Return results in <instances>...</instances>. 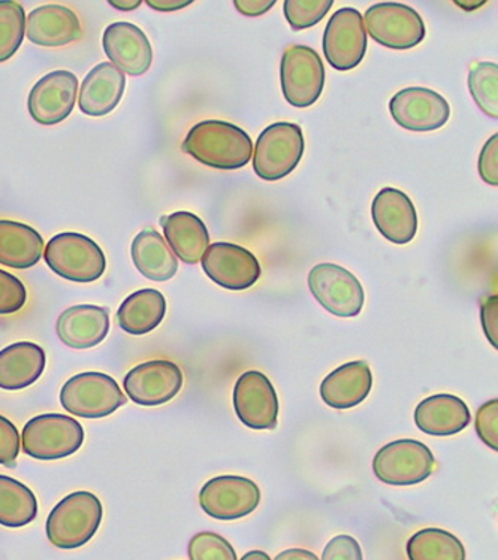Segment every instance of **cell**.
Masks as SVG:
<instances>
[{
    "instance_id": "6da1fadb",
    "label": "cell",
    "mask_w": 498,
    "mask_h": 560,
    "mask_svg": "<svg viewBox=\"0 0 498 560\" xmlns=\"http://www.w3.org/2000/svg\"><path fill=\"white\" fill-rule=\"evenodd\" d=\"M182 149L202 165L235 171L251 162L253 142L243 129L232 122L206 120L189 130Z\"/></svg>"
},
{
    "instance_id": "7a4b0ae2",
    "label": "cell",
    "mask_w": 498,
    "mask_h": 560,
    "mask_svg": "<svg viewBox=\"0 0 498 560\" xmlns=\"http://www.w3.org/2000/svg\"><path fill=\"white\" fill-rule=\"evenodd\" d=\"M104 516L102 502L92 492H73L53 509L47 518V537L57 549L73 550L95 537Z\"/></svg>"
},
{
    "instance_id": "3957f363",
    "label": "cell",
    "mask_w": 498,
    "mask_h": 560,
    "mask_svg": "<svg viewBox=\"0 0 498 560\" xmlns=\"http://www.w3.org/2000/svg\"><path fill=\"white\" fill-rule=\"evenodd\" d=\"M44 259L53 272L73 283H93L107 269V259L100 245L76 232L53 236L45 247Z\"/></svg>"
},
{
    "instance_id": "277c9868",
    "label": "cell",
    "mask_w": 498,
    "mask_h": 560,
    "mask_svg": "<svg viewBox=\"0 0 498 560\" xmlns=\"http://www.w3.org/2000/svg\"><path fill=\"white\" fill-rule=\"evenodd\" d=\"M128 402L116 380L102 372H81L63 384L60 404L81 419H104Z\"/></svg>"
},
{
    "instance_id": "5b68a950",
    "label": "cell",
    "mask_w": 498,
    "mask_h": 560,
    "mask_svg": "<svg viewBox=\"0 0 498 560\" xmlns=\"http://www.w3.org/2000/svg\"><path fill=\"white\" fill-rule=\"evenodd\" d=\"M304 149L301 126L296 122H275L256 141L253 171L264 182H279L300 165Z\"/></svg>"
},
{
    "instance_id": "8992f818",
    "label": "cell",
    "mask_w": 498,
    "mask_h": 560,
    "mask_svg": "<svg viewBox=\"0 0 498 560\" xmlns=\"http://www.w3.org/2000/svg\"><path fill=\"white\" fill-rule=\"evenodd\" d=\"M84 444V429L73 417L40 415L28 420L22 432V447L38 460H59L72 456Z\"/></svg>"
},
{
    "instance_id": "52a82bcc",
    "label": "cell",
    "mask_w": 498,
    "mask_h": 560,
    "mask_svg": "<svg viewBox=\"0 0 498 560\" xmlns=\"http://www.w3.org/2000/svg\"><path fill=\"white\" fill-rule=\"evenodd\" d=\"M280 83L289 105L309 108L324 92V61L313 48L291 45L281 57Z\"/></svg>"
},
{
    "instance_id": "ba28073f",
    "label": "cell",
    "mask_w": 498,
    "mask_h": 560,
    "mask_svg": "<svg viewBox=\"0 0 498 560\" xmlns=\"http://www.w3.org/2000/svg\"><path fill=\"white\" fill-rule=\"evenodd\" d=\"M435 466L431 450L416 440L392 441L379 450L373 460L374 476L391 486L422 483L435 471Z\"/></svg>"
},
{
    "instance_id": "9c48e42d",
    "label": "cell",
    "mask_w": 498,
    "mask_h": 560,
    "mask_svg": "<svg viewBox=\"0 0 498 560\" xmlns=\"http://www.w3.org/2000/svg\"><path fill=\"white\" fill-rule=\"evenodd\" d=\"M364 20L371 38L391 50H410L426 39V24L419 12L404 3H375Z\"/></svg>"
},
{
    "instance_id": "30bf717a",
    "label": "cell",
    "mask_w": 498,
    "mask_h": 560,
    "mask_svg": "<svg viewBox=\"0 0 498 560\" xmlns=\"http://www.w3.org/2000/svg\"><path fill=\"white\" fill-rule=\"evenodd\" d=\"M309 289L314 300L333 316L357 317L364 308L361 281L336 264L316 265L309 273Z\"/></svg>"
},
{
    "instance_id": "8fae6325",
    "label": "cell",
    "mask_w": 498,
    "mask_h": 560,
    "mask_svg": "<svg viewBox=\"0 0 498 560\" xmlns=\"http://www.w3.org/2000/svg\"><path fill=\"white\" fill-rule=\"evenodd\" d=\"M260 490L251 478L222 476L211 478L199 492V505L218 521H239L258 509Z\"/></svg>"
},
{
    "instance_id": "7c38bea8",
    "label": "cell",
    "mask_w": 498,
    "mask_h": 560,
    "mask_svg": "<svg viewBox=\"0 0 498 560\" xmlns=\"http://www.w3.org/2000/svg\"><path fill=\"white\" fill-rule=\"evenodd\" d=\"M325 59L337 71H352L364 60L367 31L361 12L341 8L326 24L324 34Z\"/></svg>"
},
{
    "instance_id": "4fadbf2b",
    "label": "cell",
    "mask_w": 498,
    "mask_h": 560,
    "mask_svg": "<svg viewBox=\"0 0 498 560\" xmlns=\"http://www.w3.org/2000/svg\"><path fill=\"white\" fill-rule=\"evenodd\" d=\"M234 410L244 427L255 431H271L279 423V399L267 375L247 371L234 387Z\"/></svg>"
},
{
    "instance_id": "5bb4252c",
    "label": "cell",
    "mask_w": 498,
    "mask_h": 560,
    "mask_svg": "<svg viewBox=\"0 0 498 560\" xmlns=\"http://www.w3.org/2000/svg\"><path fill=\"white\" fill-rule=\"evenodd\" d=\"M201 264L204 272L211 281L234 292L251 289L258 283L263 272L258 259L252 252L231 243L208 245Z\"/></svg>"
},
{
    "instance_id": "9a60e30c",
    "label": "cell",
    "mask_w": 498,
    "mask_h": 560,
    "mask_svg": "<svg viewBox=\"0 0 498 560\" xmlns=\"http://www.w3.org/2000/svg\"><path fill=\"white\" fill-rule=\"evenodd\" d=\"M183 372L171 361H149L130 370L124 380L126 395L142 407L170 402L182 390Z\"/></svg>"
},
{
    "instance_id": "2e32d148",
    "label": "cell",
    "mask_w": 498,
    "mask_h": 560,
    "mask_svg": "<svg viewBox=\"0 0 498 560\" xmlns=\"http://www.w3.org/2000/svg\"><path fill=\"white\" fill-rule=\"evenodd\" d=\"M392 118L410 132H432L443 128L451 117V106L442 95L426 88H409L390 102Z\"/></svg>"
},
{
    "instance_id": "e0dca14e",
    "label": "cell",
    "mask_w": 498,
    "mask_h": 560,
    "mask_svg": "<svg viewBox=\"0 0 498 560\" xmlns=\"http://www.w3.org/2000/svg\"><path fill=\"white\" fill-rule=\"evenodd\" d=\"M77 95L79 78L69 71H53L40 78L28 93V114L39 125H59L71 116Z\"/></svg>"
},
{
    "instance_id": "ac0fdd59",
    "label": "cell",
    "mask_w": 498,
    "mask_h": 560,
    "mask_svg": "<svg viewBox=\"0 0 498 560\" xmlns=\"http://www.w3.org/2000/svg\"><path fill=\"white\" fill-rule=\"evenodd\" d=\"M109 63L130 77H141L152 67L153 50L144 32L128 22L109 24L102 36Z\"/></svg>"
},
{
    "instance_id": "d6986e66",
    "label": "cell",
    "mask_w": 498,
    "mask_h": 560,
    "mask_svg": "<svg viewBox=\"0 0 498 560\" xmlns=\"http://www.w3.org/2000/svg\"><path fill=\"white\" fill-rule=\"evenodd\" d=\"M371 217L378 231L394 244H409L418 232V214L414 202L404 191L394 187H385L375 195Z\"/></svg>"
},
{
    "instance_id": "ffe728a7",
    "label": "cell",
    "mask_w": 498,
    "mask_h": 560,
    "mask_svg": "<svg viewBox=\"0 0 498 560\" xmlns=\"http://www.w3.org/2000/svg\"><path fill=\"white\" fill-rule=\"evenodd\" d=\"M109 326V313L104 306L76 305L57 318L56 332L69 349L88 350L108 337Z\"/></svg>"
},
{
    "instance_id": "44dd1931",
    "label": "cell",
    "mask_w": 498,
    "mask_h": 560,
    "mask_svg": "<svg viewBox=\"0 0 498 560\" xmlns=\"http://www.w3.org/2000/svg\"><path fill=\"white\" fill-rule=\"evenodd\" d=\"M373 388L369 363L354 361L329 372L321 384V398L334 410H350L364 402Z\"/></svg>"
},
{
    "instance_id": "7402d4cb",
    "label": "cell",
    "mask_w": 498,
    "mask_h": 560,
    "mask_svg": "<svg viewBox=\"0 0 498 560\" xmlns=\"http://www.w3.org/2000/svg\"><path fill=\"white\" fill-rule=\"evenodd\" d=\"M126 77L109 61H102L84 78L79 95L81 113L104 117L113 113L125 95Z\"/></svg>"
},
{
    "instance_id": "603a6c76",
    "label": "cell",
    "mask_w": 498,
    "mask_h": 560,
    "mask_svg": "<svg viewBox=\"0 0 498 560\" xmlns=\"http://www.w3.org/2000/svg\"><path fill=\"white\" fill-rule=\"evenodd\" d=\"M472 422L467 404L459 396L440 394L424 399L416 407L415 423L420 432L432 436H451Z\"/></svg>"
},
{
    "instance_id": "cb8c5ba5",
    "label": "cell",
    "mask_w": 498,
    "mask_h": 560,
    "mask_svg": "<svg viewBox=\"0 0 498 560\" xmlns=\"http://www.w3.org/2000/svg\"><path fill=\"white\" fill-rule=\"evenodd\" d=\"M26 36L39 47H63L80 39V20L67 7H39L27 15Z\"/></svg>"
},
{
    "instance_id": "d4e9b609",
    "label": "cell",
    "mask_w": 498,
    "mask_h": 560,
    "mask_svg": "<svg viewBox=\"0 0 498 560\" xmlns=\"http://www.w3.org/2000/svg\"><path fill=\"white\" fill-rule=\"evenodd\" d=\"M161 226L165 233L166 244H170L177 259L186 265L201 261L210 245V235L198 215L187 211L173 212L162 217Z\"/></svg>"
},
{
    "instance_id": "484cf974",
    "label": "cell",
    "mask_w": 498,
    "mask_h": 560,
    "mask_svg": "<svg viewBox=\"0 0 498 560\" xmlns=\"http://www.w3.org/2000/svg\"><path fill=\"white\" fill-rule=\"evenodd\" d=\"M45 351L35 342H15L0 351V388L22 390L44 374Z\"/></svg>"
},
{
    "instance_id": "4316f807",
    "label": "cell",
    "mask_w": 498,
    "mask_h": 560,
    "mask_svg": "<svg viewBox=\"0 0 498 560\" xmlns=\"http://www.w3.org/2000/svg\"><path fill=\"white\" fill-rule=\"evenodd\" d=\"M130 255L135 268L158 283L171 280L178 271L177 257L171 252L161 233L154 229H146L135 236Z\"/></svg>"
},
{
    "instance_id": "83f0119b",
    "label": "cell",
    "mask_w": 498,
    "mask_h": 560,
    "mask_svg": "<svg viewBox=\"0 0 498 560\" xmlns=\"http://www.w3.org/2000/svg\"><path fill=\"white\" fill-rule=\"evenodd\" d=\"M43 252V236L34 228L12 220H0V265L28 269L38 264Z\"/></svg>"
},
{
    "instance_id": "f1b7e54d",
    "label": "cell",
    "mask_w": 498,
    "mask_h": 560,
    "mask_svg": "<svg viewBox=\"0 0 498 560\" xmlns=\"http://www.w3.org/2000/svg\"><path fill=\"white\" fill-rule=\"evenodd\" d=\"M165 314V296L159 290L142 289L126 298L117 311V320L126 334L141 337L157 329Z\"/></svg>"
},
{
    "instance_id": "f546056e",
    "label": "cell",
    "mask_w": 498,
    "mask_h": 560,
    "mask_svg": "<svg viewBox=\"0 0 498 560\" xmlns=\"http://www.w3.org/2000/svg\"><path fill=\"white\" fill-rule=\"evenodd\" d=\"M38 516V501L26 485L8 476H0V525L23 527Z\"/></svg>"
},
{
    "instance_id": "4dcf8cb0",
    "label": "cell",
    "mask_w": 498,
    "mask_h": 560,
    "mask_svg": "<svg viewBox=\"0 0 498 560\" xmlns=\"http://www.w3.org/2000/svg\"><path fill=\"white\" fill-rule=\"evenodd\" d=\"M409 560H465L463 542L448 530L427 527L407 541Z\"/></svg>"
},
{
    "instance_id": "1f68e13d",
    "label": "cell",
    "mask_w": 498,
    "mask_h": 560,
    "mask_svg": "<svg viewBox=\"0 0 498 560\" xmlns=\"http://www.w3.org/2000/svg\"><path fill=\"white\" fill-rule=\"evenodd\" d=\"M26 35V12L14 0L0 2V63L14 57Z\"/></svg>"
},
{
    "instance_id": "d6a6232c",
    "label": "cell",
    "mask_w": 498,
    "mask_h": 560,
    "mask_svg": "<svg viewBox=\"0 0 498 560\" xmlns=\"http://www.w3.org/2000/svg\"><path fill=\"white\" fill-rule=\"evenodd\" d=\"M468 89L480 112L498 117V67L491 61L473 65L468 73Z\"/></svg>"
},
{
    "instance_id": "836d02e7",
    "label": "cell",
    "mask_w": 498,
    "mask_h": 560,
    "mask_svg": "<svg viewBox=\"0 0 498 560\" xmlns=\"http://www.w3.org/2000/svg\"><path fill=\"white\" fill-rule=\"evenodd\" d=\"M333 5L331 0H286L285 18L293 31H305L316 26Z\"/></svg>"
},
{
    "instance_id": "e575fe53",
    "label": "cell",
    "mask_w": 498,
    "mask_h": 560,
    "mask_svg": "<svg viewBox=\"0 0 498 560\" xmlns=\"http://www.w3.org/2000/svg\"><path fill=\"white\" fill-rule=\"evenodd\" d=\"M187 551L190 560H236L234 547L216 533L196 534Z\"/></svg>"
},
{
    "instance_id": "d590c367",
    "label": "cell",
    "mask_w": 498,
    "mask_h": 560,
    "mask_svg": "<svg viewBox=\"0 0 498 560\" xmlns=\"http://www.w3.org/2000/svg\"><path fill=\"white\" fill-rule=\"evenodd\" d=\"M26 302V285L18 277L0 269V316L19 313Z\"/></svg>"
},
{
    "instance_id": "8d00e7d4",
    "label": "cell",
    "mask_w": 498,
    "mask_h": 560,
    "mask_svg": "<svg viewBox=\"0 0 498 560\" xmlns=\"http://www.w3.org/2000/svg\"><path fill=\"white\" fill-rule=\"evenodd\" d=\"M476 432L479 439L493 448L498 450V400L484 404L476 415Z\"/></svg>"
},
{
    "instance_id": "74e56055",
    "label": "cell",
    "mask_w": 498,
    "mask_h": 560,
    "mask_svg": "<svg viewBox=\"0 0 498 560\" xmlns=\"http://www.w3.org/2000/svg\"><path fill=\"white\" fill-rule=\"evenodd\" d=\"M20 444L22 440L19 429L7 417L0 416V465L14 468L18 464Z\"/></svg>"
},
{
    "instance_id": "f35d334b",
    "label": "cell",
    "mask_w": 498,
    "mask_h": 560,
    "mask_svg": "<svg viewBox=\"0 0 498 560\" xmlns=\"http://www.w3.org/2000/svg\"><path fill=\"white\" fill-rule=\"evenodd\" d=\"M322 560H364L361 546L350 535H337L326 544Z\"/></svg>"
},
{
    "instance_id": "ab89813d",
    "label": "cell",
    "mask_w": 498,
    "mask_h": 560,
    "mask_svg": "<svg viewBox=\"0 0 498 560\" xmlns=\"http://www.w3.org/2000/svg\"><path fill=\"white\" fill-rule=\"evenodd\" d=\"M479 174L485 183L496 187L498 184V135L488 139L479 155Z\"/></svg>"
},
{
    "instance_id": "60d3db41",
    "label": "cell",
    "mask_w": 498,
    "mask_h": 560,
    "mask_svg": "<svg viewBox=\"0 0 498 560\" xmlns=\"http://www.w3.org/2000/svg\"><path fill=\"white\" fill-rule=\"evenodd\" d=\"M480 320L488 341L491 342L494 349H498V298L496 294L482 302Z\"/></svg>"
},
{
    "instance_id": "b9f144b4",
    "label": "cell",
    "mask_w": 498,
    "mask_h": 560,
    "mask_svg": "<svg viewBox=\"0 0 498 560\" xmlns=\"http://www.w3.org/2000/svg\"><path fill=\"white\" fill-rule=\"evenodd\" d=\"M236 10L240 14L246 18H259V15L267 14L273 7L276 5L275 0H236L234 2Z\"/></svg>"
},
{
    "instance_id": "7bdbcfd3",
    "label": "cell",
    "mask_w": 498,
    "mask_h": 560,
    "mask_svg": "<svg viewBox=\"0 0 498 560\" xmlns=\"http://www.w3.org/2000/svg\"><path fill=\"white\" fill-rule=\"evenodd\" d=\"M147 5L153 8L154 11L173 12L189 7L192 2H182V0H147Z\"/></svg>"
},
{
    "instance_id": "ee69618b",
    "label": "cell",
    "mask_w": 498,
    "mask_h": 560,
    "mask_svg": "<svg viewBox=\"0 0 498 560\" xmlns=\"http://www.w3.org/2000/svg\"><path fill=\"white\" fill-rule=\"evenodd\" d=\"M275 560H320L312 551L303 549H289L277 555Z\"/></svg>"
},
{
    "instance_id": "f6af8a7d",
    "label": "cell",
    "mask_w": 498,
    "mask_h": 560,
    "mask_svg": "<svg viewBox=\"0 0 498 560\" xmlns=\"http://www.w3.org/2000/svg\"><path fill=\"white\" fill-rule=\"evenodd\" d=\"M109 7L116 8L118 11H134L137 10L138 7H141V0H121V2H108Z\"/></svg>"
},
{
    "instance_id": "bcb514c9",
    "label": "cell",
    "mask_w": 498,
    "mask_h": 560,
    "mask_svg": "<svg viewBox=\"0 0 498 560\" xmlns=\"http://www.w3.org/2000/svg\"><path fill=\"white\" fill-rule=\"evenodd\" d=\"M241 560H271L265 551L253 550L248 551V553L244 555Z\"/></svg>"
},
{
    "instance_id": "7dc6e473",
    "label": "cell",
    "mask_w": 498,
    "mask_h": 560,
    "mask_svg": "<svg viewBox=\"0 0 498 560\" xmlns=\"http://www.w3.org/2000/svg\"><path fill=\"white\" fill-rule=\"evenodd\" d=\"M455 5L464 8V11H475L476 8L485 5V2H455Z\"/></svg>"
}]
</instances>
